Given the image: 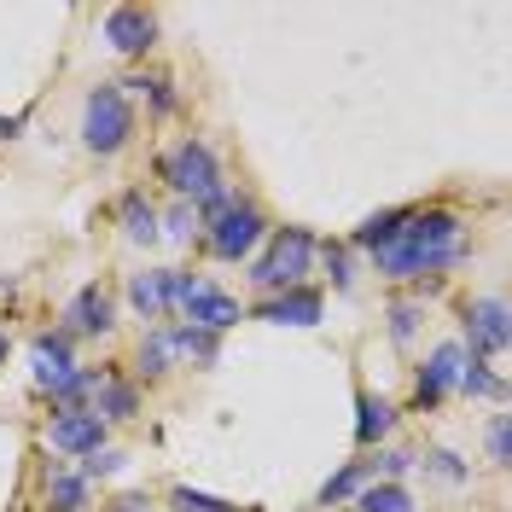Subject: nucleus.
Segmentation results:
<instances>
[{"label": "nucleus", "mask_w": 512, "mask_h": 512, "mask_svg": "<svg viewBox=\"0 0 512 512\" xmlns=\"http://www.w3.org/2000/svg\"><path fill=\"white\" fill-rule=\"evenodd\" d=\"M489 454H495L501 466L512 460V443H507V414H495V419H489Z\"/></svg>", "instance_id": "28"}, {"label": "nucleus", "mask_w": 512, "mask_h": 512, "mask_svg": "<svg viewBox=\"0 0 512 512\" xmlns=\"http://www.w3.org/2000/svg\"><path fill=\"white\" fill-rule=\"evenodd\" d=\"M128 303H134L140 315H163V309H169V297H163V268L158 274H134V280H128Z\"/></svg>", "instance_id": "20"}, {"label": "nucleus", "mask_w": 512, "mask_h": 512, "mask_svg": "<svg viewBox=\"0 0 512 512\" xmlns=\"http://www.w3.org/2000/svg\"><path fill=\"white\" fill-rule=\"evenodd\" d=\"M262 320H274V326H315L320 320V291H309V286L274 291V297L262 303Z\"/></svg>", "instance_id": "12"}, {"label": "nucleus", "mask_w": 512, "mask_h": 512, "mask_svg": "<svg viewBox=\"0 0 512 512\" xmlns=\"http://www.w3.org/2000/svg\"><path fill=\"white\" fill-rule=\"evenodd\" d=\"M175 361V344H169V326H158V332H146V344H140V367L146 373H163Z\"/></svg>", "instance_id": "23"}, {"label": "nucleus", "mask_w": 512, "mask_h": 512, "mask_svg": "<svg viewBox=\"0 0 512 512\" xmlns=\"http://www.w3.org/2000/svg\"><path fill=\"white\" fill-rule=\"evenodd\" d=\"M309 256H315V239H309L303 227H280L274 245L251 262V280L262 291H291L303 274H309Z\"/></svg>", "instance_id": "3"}, {"label": "nucleus", "mask_w": 512, "mask_h": 512, "mask_svg": "<svg viewBox=\"0 0 512 512\" xmlns=\"http://www.w3.org/2000/svg\"><path fill=\"white\" fill-rule=\"evenodd\" d=\"M460 390H466V396H501V390H507V384L495 379V373H489V367H478V361H472V355H466V367H460Z\"/></svg>", "instance_id": "24"}, {"label": "nucleus", "mask_w": 512, "mask_h": 512, "mask_svg": "<svg viewBox=\"0 0 512 512\" xmlns=\"http://www.w3.org/2000/svg\"><path fill=\"white\" fill-rule=\"evenodd\" d=\"M0 367H6V332H0Z\"/></svg>", "instance_id": "35"}, {"label": "nucleus", "mask_w": 512, "mask_h": 512, "mask_svg": "<svg viewBox=\"0 0 512 512\" xmlns=\"http://www.w3.org/2000/svg\"><path fill=\"white\" fill-rule=\"evenodd\" d=\"M460 350H472V361L507 350V303H501V297H483L478 309L466 315V344H460Z\"/></svg>", "instance_id": "7"}, {"label": "nucleus", "mask_w": 512, "mask_h": 512, "mask_svg": "<svg viewBox=\"0 0 512 512\" xmlns=\"http://www.w3.org/2000/svg\"><path fill=\"white\" fill-rule=\"evenodd\" d=\"M390 338H396V344H408V338H414V309H408V303L390 315Z\"/></svg>", "instance_id": "30"}, {"label": "nucleus", "mask_w": 512, "mask_h": 512, "mask_svg": "<svg viewBox=\"0 0 512 512\" xmlns=\"http://www.w3.org/2000/svg\"><path fill=\"white\" fill-rule=\"evenodd\" d=\"M47 501H53V512H82V501H88V478H76V472H53V478H47Z\"/></svg>", "instance_id": "19"}, {"label": "nucleus", "mask_w": 512, "mask_h": 512, "mask_svg": "<svg viewBox=\"0 0 512 512\" xmlns=\"http://www.w3.org/2000/svg\"><path fill=\"white\" fill-rule=\"evenodd\" d=\"M169 344L175 355H192V361H216V332H204V326H169Z\"/></svg>", "instance_id": "18"}, {"label": "nucleus", "mask_w": 512, "mask_h": 512, "mask_svg": "<svg viewBox=\"0 0 512 512\" xmlns=\"http://www.w3.org/2000/svg\"><path fill=\"white\" fill-rule=\"evenodd\" d=\"M128 134H134V111H128V94L117 88V82H105V88H94L88 94V105H82V140L94 146V152H123Z\"/></svg>", "instance_id": "2"}, {"label": "nucleus", "mask_w": 512, "mask_h": 512, "mask_svg": "<svg viewBox=\"0 0 512 512\" xmlns=\"http://www.w3.org/2000/svg\"><path fill=\"white\" fill-rule=\"evenodd\" d=\"M379 466H384V478H402V472L414 466V454H408V448H390V454H379Z\"/></svg>", "instance_id": "29"}, {"label": "nucleus", "mask_w": 512, "mask_h": 512, "mask_svg": "<svg viewBox=\"0 0 512 512\" xmlns=\"http://www.w3.org/2000/svg\"><path fill=\"white\" fill-rule=\"evenodd\" d=\"M163 175H169V187L192 198V204H204L210 192L222 187V175H216V158H210V146L204 140H181L169 158H163Z\"/></svg>", "instance_id": "4"}, {"label": "nucleus", "mask_w": 512, "mask_h": 512, "mask_svg": "<svg viewBox=\"0 0 512 512\" xmlns=\"http://www.w3.org/2000/svg\"><path fill=\"white\" fill-rule=\"evenodd\" d=\"M70 326H76V332H111V326H117V320H111V291L105 286H82L76 291V297H70Z\"/></svg>", "instance_id": "13"}, {"label": "nucleus", "mask_w": 512, "mask_h": 512, "mask_svg": "<svg viewBox=\"0 0 512 512\" xmlns=\"http://www.w3.org/2000/svg\"><path fill=\"white\" fill-rule=\"evenodd\" d=\"M123 466V454L117 448H99V454H88V466H82V478H111Z\"/></svg>", "instance_id": "27"}, {"label": "nucleus", "mask_w": 512, "mask_h": 512, "mask_svg": "<svg viewBox=\"0 0 512 512\" xmlns=\"http://www.w3.org/2000/svg\"><path fill=\"white\" fill-rule=\"evenodd\" d=\"M30 361H35V384H41V390H53V396H59L64 384L76 379V361H70V338H47V332H41V338L30 344Z\"/></svg>", "instance_id": "9"}, {"label": "nucleus", "mask_w": 512, "mask_h": 512, "mask_svg": "<svg viewBox=\"0 0 512 512\" xmlns=\"http://www.w3.org/2000/svg\"><path fill=\"white\" fill-rule=\"evenodd\" d=\"M181 315H187V326H204V332H227L233 320H239V303L227 297V291L204 286V280H192L187 291H181V303H175Z\"/></svg>", "instance_id": "6"}, {"label": "nucleus", "mask_w": 512, "mask_h": 512, "mask_svg": "<svg viewBox=\"0 0 512 512\" xmlns=\"http://www.w3.org/2000/svg\"><path fill=\"white\" fill-rule=\"evenodd\" d=\"M361 512H414V495L402 483H373L361 489Z\"/></svg>", "instance_id": "22"}, {"label": "nucleus", "mask_w": 512, "mask_h": 512, "mask_svg": "<svg viewBox=\"0 0 512 512\" xmlns=\"http://www.w3.org/2000/svg\"><path fill=\"white\" fill-rule=\"evenodd\" d=\"M326 268H332V286H350V262H344L338 245H326Z\"/></svg>", "instance_id": "31"}, {"label": "nucleus", "mask_w": 512, "mask_h": 512, "mask_svg": "<svg viewBox=\"0 0 512 512\" xmlns=\"http://www.w3.org/2000/svg\"><path fill=\"white\" fill-rule=\"evenodd\" d=\"M431 472H437V478H460V466H454V454H431Z\"/></svg>", "instance_id": "33"}, {"label": "nucleus", "mask_w": 512, "mask_h": 512, "mask_svg": "<svg viewBox=\"0 0 512 512\" xmlns=\"http://www.w3.org/2000/svg\"><path fill=\"white\" fill-rule=\"evenodd\" d=\"M361 483H367V460H350V466H344L338 478H326V483H320V507H338V501H350V495L361 489Z\"/></svg>", "instance_id": "21"}, {"label": "nucleus", "mask_w": 512, "mask_h": 512, "mask_svg": "<svg viewBox=\"0 0 512 512\" xmlns=\"http://www.w3.org/2000/svg\"><path fill=\"white\" fill-rule=\"evenodd\" d=\"M256 239H262V216H256V204H227L222 216L210 222V251L222 256V262L251 256Z\"/></svg>", "instance_id": "5"}, {"label": "nucleus", "mask_w": 512, "mask_h": 512, "mask_svg": "<svg viewBox=\"0 0 512 512\" xmlns=\"http://www.w3.org/2000/svg\"><path fill=\"white\" fill-rule=\"evenodd\" d=\"M123 233L134 245H152V239H158V210H152L140 192H123Z\"/></svg>", "instance_id": "16"}, {"label": "nucleus", "mask_w": 512, "mask_h": 512, "mask_svg": "<svg viewBox=\"0 0 512 512\" xmlns=\"http://www.w3.org/2000/svg\"><path fill=\"white\" fill-rule=\"evenodd\" d=\"M94 419H128L134 414V384H117V379H105L94 390V408H88Z\"/></svg>", "instance_id": "17"}, {"label": "nucleus", "mask_w": 512, "mask_h": 512, "mask_svg": "<svg viewBox=\"0 0 512 512\" xmlns=\"http://www.w3.org/2000/svg\"><path fill=\"white\" fill-rule=\"evenodd\" d=\"M390 425H396V408L373 390H361L355 396V443H379V437H390Z\"/></svg>", "instance_id": "14"}, {"label": "nucleus", "mask_w": 512, "mask_h": 512, "mask_svg": "<svg viewBox=\"0 0 512 512\" xmlns=\"http://www.w3.org/2000/svg\"><path fill=\"white\" fill-rule=\"evenodd\" d=\"M169 507H175V512H227V501H216V495H198V489H187V483H181V489L169 495Z\"/></svg>", "instance_id": "25"}, {"label": "nucleus", "mask_w": 512, "mask_h": 512, "mask_svg": "<svg viewBox=\"0 0 512 512\" xmlns=\"http://www.w3.org/2000/svg\"><path fill=\"white\" fill-rule=\"evenodd\" d=\"M18 134V117H0V140H12Z\"/></svg>", "instance_id": "34"}, {"label": "nucleus", "mask_w": 512, "mask_h": 512, "mask_svg": "<svg viewBox=\"0 0 512 512\" xmlns=\"http://www.w3.org/2000/svg\"><path fill=\"white\" fill-rule=\"evenodd\" d=\"M169 233H175V239L192 233V210H187V204H175V210H169Z\"/></svg>", "instance_id": "32"}, {"label": "nucleus", "mask_w": 512, "mask_h": 512, "mask_svg": "<svg viewBox=\"0 0 512 512\" xmlns=\"http://www.w3.org/2000/svg\"><path fill=\"white\" fill-rule=\"evenodd\" d=\"M117 88H140V94H152L158 111H175V94H169V82H158V76H128V82H117Z\"/></svg>", "instance_id": "26"}, {"label": "nucleus", "mask_w": 512, "mask_h": 512, "mask_svg": "<svg viewBox=\"0 0 512 512\" xmlns=\"http://www.w3.org/2000/svg\"><path fill=\"white\" fill-rule=\"evenodd\" d=\"M379 256V274H396V280H408V274H437L448 268L454 256H460V222L448 216V210H425L414 216L408 210V227H402V239H390Z\"/></svg>", "instance_id": "1"}, {"label": "nucleus", "mask_w": 512, "mask_h": 512, "mask_svg": "<svg viewBox=\"0 0 512 512\" xmlns=\"http://www.w3.org/2000/svg\"><path fill=\"white\" fill-rule=\"evenodd\" d=\"M460 367H466V350L460 344H437L431 361H425V373H419V408L425 402H443L448 390L460 384Z\"/></svg>", "instance_id": "10"}, {"label": "nucleus", "mask_w": 512, "mask_h": 512, "mask_svg": "<svg viewBox=\"0 0 512 512\" xmlns=\"http://www.w3.org/2000/svg\"><path fill=\"white\" fill-rule=\"evenodd\" d=\"M402 227H408V210H384V216H367V222L355 227V245H361V251H384L390 239H402Z\"/></svg>", "instance_id": "15"}, {"label": "nucleus", "mask_w": 512, "mask_h": 512, "mask_svg": "<svg viewBox=\"0 0 512 512\" xmlns=\"http://www.w3.org/2000/svg\"><path fill=\"white\" fill-rule=\"evenodd\" d=\"M53 448H59V454H99V448H105V419L59 414L53 419Z\"/></svg>", "instance_id": "11"}, {"label": "nucleus", "mask_w": 512, "mask_h": 512, "mask_svg": "<svg viewBox=\"0 0 512 512\" xmlns=\"http://www.w3.org/2000/svg\"><path fill=\"white\" fill-rule=\"evenodd\" d=\"M105 41L117 53H146L158 41V18L146 6H117V12H105Z\"/></svg>", "instance_id": "8"}]
</instances>
